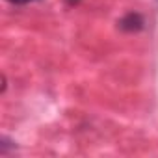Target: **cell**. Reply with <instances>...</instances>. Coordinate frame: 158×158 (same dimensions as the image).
I'll use <instances>...</instances> for the list:
<instances>
[{"label": "cell", "instance_id": "1", "mask_svg": "<svg viewBox=\"0 0 158 158\" xmlns=\"http://www.w3.org/2000/svg\"><path fill=\"white\" fill-rule=\"evenodd\" d=\"M143 24H145V21H143V17L139 15V13H127L121 21H119V28L123 30V32H139L141 28H143Z\"/></svg>", "mask_w": 158, "mask_h": 158}, {"label": "cell", "instance_id": "3", "mask_svg": "<svg viewBox=\"0 0 158 158\" xmlns=\"http://www.w3.org/2000/svg\"><path fill=\"white\" fill-rule=\"evenodd\" d=\"M10 4H17V6H23V4H28V2H34V0H8Z\"/></svg>", "mask_w": 158, "mask_h": 158}, {"label": "cell", "instance_id": "2", "mask_svg": "<svg viewBox=\"0 0 158 158\" xmlns=\"http://www.w3.org/2000/svg\"><path fill=\"white\" fill-rule=\"evenodd\" d=\"M0 141H2V143H0V154H8V149H10V147L15 149V143H13L11 139H8L6 136L0 138Z\"/></svg>", "mask_w": 158, "mask_h": 158}]
</instances>
